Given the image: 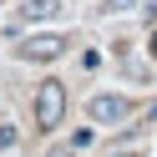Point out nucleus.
<instances>
[{
	"label": "nucleus",
	"instance_id": "f257e3e1",
	"mask_svg": "<svg viewBox=\"0 0 157 157\" xmlns=\"http://www.w3.org/2000/svg\"><path fill=\"white\" fill-rule=\"evenodd\" d=\"M61 117H66V81H41L36 86V127H61Z\"/></svg>",
	"mask_w": 157,
	"mask_h": 157
},
{
	"label": "nucleus",
	"instance_id": "f03ea898",
	"mask_svg": "<svg viewBox=\"0 0 157 157\" xmlns=\"http://www.w3.org/2000/svg\"><path fill=\"white\" fill-rule=\"evenodd\" d=\"M86 112H91V122H122L127 112H132V101H127V96H117V91H101V96H91V106H86Z\"/></svg>",
	"mask_w": 157,
	"mask_h": 157
},
{
	"label": "nucleus",
	"instance_id": "7ed1b4c3",
	"mask_svg": "<svg viewBox=\"0 0 157 157\" xmlns=\"http://www.w3.org/2000/svg\"><path fill=\"white\" fill-rule=\"evenodd\" d=\"M15 51H21L25 61H56V56L66 51V41L61 36H31V41H21Z\"/></svg>",
	"mask_w": 157,
	"mask_h": 157
},
{
	"label": "nucleus",
	"instance_id": "20e7f679",
	"mask_svg": "<svg viewBox=\"0 0 157 157\" xmlns=\"http://www.w3.org/2000/svg\"><path fill=\"white\" fill-rule=\"evenodd\" d=\"M61 10V0H25V21H51Z\"/></svg>",
	"mask_w": 157,
	"mask_h": 157
},
{
	"label": "nucleus",
	"instance_id": "39448f33",
	"mask_svg": "<svg viewBox=\"0 0 157 157\" xmlns=\"http://www.w3.org/2000/svg\"><path fill=\"white\" fill-rule=\"evenodd\" d=\"M137 0H106V10H132Z\"/></svg>",
	"mask_w": 157,
	"mask_h": 157
},
{
	"label": "nucleus",
	"instance_id": "423d86ee",
	"mask_svg": "<svg viewBox=\"0 0 157 157\" xmlns=\"http://www.w3.org/2000/svg\"><path fill=\"white\" fill-rule=\"evenodd\" d=\"M46 157H76V147H51Z\"/></svg>",
	"mask_w": 157,
	"mask_h": 157
},
{
	"label": "nucleus",
	"instance_id": "0eeeda50",
	"mask_svg": "<svg viewBox=\"0 0 157 157\" xmlns=\"http://www.w3.org/2000/svg\"><path fill=\"white\" fill-rule=\"evenodd\" d=\"M15 142V132H10V127H0V147H10Z\"/></svg>",
	"mask_w": 157,
	"mask_h": 157
},
{
	"label": "nucleus",
	"instance_id": "6e6552de",
	"mask_svg": "<svg viewBox=\"0 0 157 157\" xmlns=\"http://www.w3.org/2000/svg\"><path fill=\"white\" fill-rule=\"evenodd\" d=\"M147 117H152V122H157V101H152V112H147Z\"/></svg>",
	"mask_w": 157,
	"mask_h": 157
},
{
	"label": "nucleus",
	"instance_id": "1a4fd4ad",
	"mask_svg": "<svg viewBox=\"0 0 157 157\" xmlns=\"http://www.w3.org/2000/svg\"><path fill=\"white\" fill-rule=\"evenodd\" d=\"M152 51H157V36H152Z\"/></svg>",
	"mask_w": 157,
	"mask_h": 157
}]
</instances>
